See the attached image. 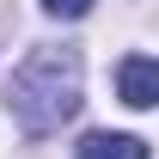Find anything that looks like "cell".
<instances>
[{"instance_id":"1","label":"cell","mask_w":159,"mask_h":159,"mask_svg":"<svg viewBox=\"0 0 159 159\" xmlns=\"http://www.w3.org/2000/svg\"><path fill=\"white\" fill-rule=\"evenodd\" d=\"M12 110L31 135H49L80 110V55L74 49H37L12 74Z\"/></svg>"},{"instance_id":"3","label":"cell","mask_w":159,"mask_h":159,"mask_svg":"<svg viewBox=\"0 0 159 159\" xmlns=\"http://www.w3.org/2000/svg\"><path fill=\"white\" fill-rule=\"evenodd\" d=\"M80 159H147V141L141 135H110V129H98V135H86L74 147Z\"/></svg>"},{"instance_id":"2","label":"cell","mask_w":159,"mask_h":159,"mask_svg":"<svg viewBox=\"0 0 159 159\" xmlns=\"http://www.w3.org/2000/svg\"><path fill=\"white\" fill-rule=\"evenodd\" d=\"M116 98L129 104V110H153L159 104V61L153 55H129L116 67Z\"/></svg>"},{"instance_id":"4","label":"cell","mask_w":159,"mask_h":159,"mask_svg":"<svg viewBox=\"0 0 159 159\" xmlns=\"http://www.w3.org/2000/svg\"><path fill=\"white\" fill-rule=\"evenodd\" d=\"M55 19H80V12H92V0H43Z\"/></svg>"}]
</instances>
